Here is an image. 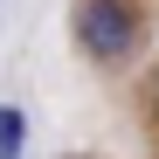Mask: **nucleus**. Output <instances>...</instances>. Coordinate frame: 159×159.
Segmentation results:
<instances>
[{"instance_id":"f257e3e1","label":"nucleus","mask_w":159,"mask_h":159,"mask_svg":"<svg viewBox=\"0 0 159 159\" xmlns=\"http://www.w3.org/2000/svg\"><path fill=\"white\" fill-rule=\"evenodd\" d=\"M145 28H152L145 0H76V7H69L76 56H83L90 69H104V76H125L131 62L145 56Z\"/></svg>"},{"instance_id":"f03ea898","label":"nucleus","mask_w":159,"mask_h":159,"mask_svg":"<svg viewBox=\"0 0 159 159\" xmlns=\"http://www.w3.org/2000/svg\"><path fill=\"white\" fill-rule=\"evenodd\" d=\"M0 159H28V111L0 104Z\"/></svg>"},{"instance_id":"7ed1b4c3","label":"nucleus","mask_w":159,"mask_h":159,"mask_svg":"<svg viewBox=\"0 0 159 159\" xmlns=\"http://www.w3.org/2000/svg\"><path fill=\"white\" fill-rule=\"evenodd\" d=\"M145 131H159V76L145 83Z\"/></svg>"}]
</instances>
